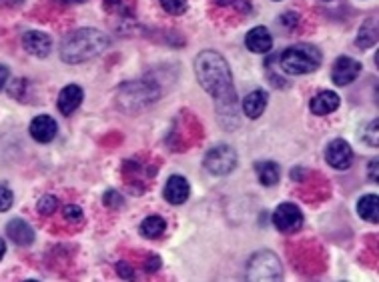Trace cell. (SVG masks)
Here are the masks:
<instances>
[{"instance_id": "20", "label": "cell", "mask_w": 379, "mask_h": 282, "mask_svg": "<svg viewBox=\"0 0 379 282\" xmlns=\"http://www.w3.org/2000/svg\"><path fill=\"white\" fill-rule=\"evenodd\" d=\"M378 41V28H376V22H371V28H369V22H365V26L361 28L359 36H357V44L361 48H369L373 46Z\"/></svg>"}, {"instance_id": "33", "label": "cell", "mask_w": 379, "mask_h": 282, "mask_svg": "<svg viewBox=\"0 0 379 282\" xmlns=\"http://www.w3.org/2000/svg\"><path fill=\"white\" fill-rule=\"evenodd\" d=\"M4 254H6V244H4V240L0 239V261L4 259Z\"/></svg>"}, {"instance_id": "7", "label": "cell", "mask_w": 379, "mask_h": 282, "mask_svg": "<svg viewBox=\"0 0 379 282\" xmlns=\"http://www.w3.org/2000/svg\"><path fill=\"white\" fill-rule=\"evenodd\" d=\"M325 160L335 171H347L354 164V151L347 140L335 138L325 151Z\"/></svg>"}, {"instance_id": "35", "label": "cell", "mask_w": 379, "mask_h": 282, "mask_svg": "<svg viewBox=\"0 0 379 282\" xmlns=\"http://www.w3.org/2000/svg\"><path fill=\"white\" fill-rule=\"evenodd\" d=\"M325 2H329V0H325Z\"/></svg>"}, {"instance_id": "29", "label": "cell", "mask_w": 379, "mask_h": 282, "mask_svg": "<svg viewBox=\"0 0 379 282\" xmlns=\"http://www.w3.org/2000/svg\"><path fill=\"white\" fill-rule=\"evenodd\" d=\"M158 266H161V259H158L156 254H151V257H149V264H147V270L155 272Z\"/></svg>"}, {"instance_id": "9", "label": "cell", "mask_w": 379, "mask_h": 282, "mask_svg": "<svg viewBox=\"0 0 379 282\" xmlns=\"http://www.w3.org/2000/svg\"><path fill=\"white\" fill-rule=\"evenodd\" d=\"M23 46L24 50L37 58H46L52 50V41L46 32H41V30H28L24 32L23 36Z\"/></svg>"}, {"instance_id": "5", "label": "cell", "mask_w": 379, "mask_h": 282, "mask_svg": "<svg viewBox=\"0 0 379 282\" xmlns=\"http://www.w3.org/2000/svg\"><path fill=\"white\" fill-rule=\"evenodd\" d=\"M205 171L213 176H227L235 171L237 166V152L227 144H217L205 154Z\"/></svg>"}, {"instance_id": "6", "label": "cell", "mask_w": 379, "mask_h": 282, "mask_svg": "<svg viewBox=\"0 0 379 282\" xmlns=\"http://www.w3.org/2000/svg\"><path fill=\"white\" fill-rule=\"evenodd\" d=\"M303 213L297 204L293 202H283L275 208L273 213V224L279 232H285V235H291V232H297L301 226H303Z\"/></svg>"}, {"instance_id": "1", "label": "cell", "mask_w": 379, "mask_h": 282, "mask_svg": "<svg viewBox=\"0 0 379 282\" xmlns=\"http://www.w3.org/2000/svg\"><path fill=\"white\" fill-rule=\"evenodd\" d=\"M195 74L203 90L213 96L219 120L225 127H231L229 118L237 114V94H235L233 76L227 61L215 50H203L195 58ZM233 122L237 120L233 118Z\"/></svg>"}, {"instance_id": "34", "label": "cell", "mask_w": 379, "mask_h": 282, "mask_svg": "<svg viewBox=\"0 0 379 282\" xmlns=\"http://www.w3.org/2000/svg\"><path fill=\"white\" fill-rule=\"evenodd\" d=\"M59 2H65V4H79V2H85V0H59Z\"/></svg>"}, {"instance_id": "21", "label": "cell", "mask_w": 379, "mask_h": 282, "mask_svg": "<svg viewBox=\"0 0 379 282\" xmlns=\"http://www.w3.org/2000/svg\"><path fill=\"white\" fill-rule=\"evenodd\" d=\"M57 208H59V200H57V196L52 195H45L39 200V204H37V210L43 217H52Z\"/></svg>"}, {"instance_id": "26", "label": "cell", "mask_w": 379, "mask_h": 282, "mask_svg": "<svg viewBox=\"0 0 379 282\" xmlns=\"http://www.w3.org/2000/svg\"><path fill=\"white\" fill-rule=\"evenodd\" d=\"M215 4H219V6H231V4H237V8L241 10V6H245L247 10L251 12V4H249V0H215Z\"/></svg>"}, {"instance_id": "8", "label": "cell", "mask_w": 379, "mask_h": 282, "mask_svg": "<svg viewBox=\"0 0 379 282\" xmlns=\"http://www.w3.org/2000/svg\"><path fill=\"white\" fill-rule=\"evenodd\" d=\"M359 72H361V65L357 61L349 56H339L331 70V78L337 87H347L359 76Z\"/></svg>"}, {"instance_id": "25", "label": "cell", "mask_w": 379, "mask_h": 282, "mask_svg": "<svg viewBox=\"0 0 379 282\" xmlns=\"http://www.w3.org/2000/svg\"><path fill=\"white\" fill-rule=\"evenodd\" d=\"M103 200H105V204H107L109 208H119V206H123V202H125L123 196L119 195L116 191H107Z\"/></svg>"}, {"instance_id": "23", "label": "cell", "mask_w": 379, "mask_h": 282, "mask_svg": "<svg viewBox=\"0 0 379 282\" xmlns=\"http://www.w3.org/2000/svg\"><path fill=\"white\" fill-rule=\"evenodd\" d=\"M12 204H14V195H12V191H10L6 184H0V213L10 210Z\"/></svg>"}, {"instance_id": "22", "label": "cell", "mask_w": 379, "mask_h": 282, "mask_svg": "<svg viewBox=\"0 0 379 282\" xmlns=\"http://www.w3.org/2000/svg\"><path fill=\"white\" fill-rule=\"evenodd\" d=\"M161 6H163L169 14L178 17V14H183V12L187 10V0H161Z\"/></svg>"}, {"instance_id": "16", "label": "cell", "mask_w": 379, "mask_h": 282, "mask_svg": "<svg viewBox=\"0 0 379 282\" xmlns=\"http://www.w3.org/2000/svg\"><path fill=\"white\" fill-rule=\"evenodd\" d=\"M267 90H263V88L251 90L245 98H243V112H245L249 118H259L265 112V109H267Z\"/></svg>"}, {"instance_id": "14", "label": "cell", "mask_w": 379, "mask_h": 282, "mask_svg": "<svg viewBox=\"0 0 379 282\" xmlns=\"http://www.w3.org/2000/svg\"><path fill=\"white\" fill-rule=\"evenodd\" d=\"M83 98H85L83 88L76 87V85H68V87H65L61 90L59 100H57V107H59V110H61L65 116H70L74 110L83 105Z\"/></svg>"}, {"instance_id": "24", "label": "cell", "mask_w": 379, "mask_h": 282, "mask_svg": "<svg viewBox=\"0 0 379 282\" xmlns=\"http://www.w3.org/2000/svg\"><path fill=\"white\" fill-rule=\"evenodd\" d=\"M65 220H68V222H81V220H83V210H81V206H76V204H68V206H65Z\"/></svg>"}, {"instance_id": "30", "label": "cell", "mask_w": 379, "mask_h": 282, "mask_svg": "<svg viewBox=\"0 0 379 282\" xmlns=\"http://www.w3.org/2000/svg\"><path fill=\"white\" fill-rule=\"evenodd\" d=\"M299 21V17H297V14H295V12H287V14H283V24H285V26H293V24H295V22Z\"/></svg>"}, {"instance_id": "4", "label": "cell", "mask_w": 379, "mask_h": 282, "mask_svg": "<svg viewBox=\"0 0 379 282\" xmlns=\"http://www.w3.org/2000/svg\"><path fill=\"white\" fill-rule=\"evenodd\" d=\"M247 279L249 281H279L281 279V262L273 252L261 250V252L253 254L247 264Z\"/></svg>"}, {"instance_id": "2", "label": "cell", "mask_w": 379, "mask_h": 282, "mask_svg": "<svg viewBox=\"0 0 379 282\" xmlns=\"http://www.w3.org/2000/svg\"><path fill=\"white\" fill-rule=\"evenodd\" d=\"M111 44V39L96 28H79L68 32L61 43V58L67 65H83L90 58L103 54Z\"/></svg>"}, {"instance_id": "12", "label": "cell", "mask_w": 379, "mask_h": 282, "mask_svg": "<svg viewBox=\"0 0 379 282\" xmlns=\"http://www.w3.org/2000/svg\"><path fill=\"white\" fill-rule=\"evenodd\" d=\"M245 46L255 54H267L273 48V36L265 26H255L247 32Z\"/></svg>"}, {"instance_id": "32", "label": "cell", "mask_w": 379, "mask_h": 282, "mask_svg": "<svg viewBox=\"0 0 379 282\" xmlns=\"http://www.w3.org/2000/svg\"><path fill=\"white\" fill-rule=\"evenodd\" d=\"M371 178H373V180L378 182V158H376V160L371 162Z\"/></svg>"}, {"instance_id": "11", "label": "cell", "mask_w": 379, "mask_h": 282, "mask_svg": "<svg viewBox=\"0 0 379 282\" xmlns=\"http://www.w3.org/2000/svg\"><path fill=\"white\" fill-rule=\"evenodd\" d=\"M189 193H191V186H189V182H187V178L185 176H171L169 180H167V184H165V188H163V196H165V200L169 202V204H183V202H187V198H189Z\"/></svg>"}, {"instance_id": "10", "label": "cell", "mask_w": 379, "mask_h": 282, "mask_svg": "<svg viewBox=\"0 0 379 282\" xmlns=\"http://www.w3.org/2000/svg\"><path fill=\"white\" fill-rule=\"evenodd\" d=\"M28 131H30V136H32L37 142L48 144V142L54 140V136H57V132H59V124H57V120H54L52 116L41 114V116L32 118Z\"/></svg>"}, {"instance_id": "18", "label": "cell", "mask_w": 379, "mask_h": 282, "mask_svg": "<svg viewBox=\"0 0 379 282\" xmlns=\"http://www.w3.org/2000/svg\"><path fill=\"white\" fill-rule=\"evenodd\" d=\"M255 173H257V178L263 186H275L279 182V176H281V171L275 162L271 160H261L255 164Z\"/></svg>"}, {"instance_id": "17", "label": "cell", "mask_w": 379, "mask_h": 282, "mask_svg": "<svg viewBox=\"0 0 379 282\" xmlns=\"http://www.w3.org/2000/svg\"><path fill=\"white\" fill-rule=\"evenodd\" d=\"M357 215L363 218L365 222L378 224L379 222V196L365 195L359 198L357 202Z\"/></svg>"}, {"instance_id": "28", "label": "cell", "mask_w": 379, "mask_h": 282, "mask_svg": "<svg viewBox=\"0 0 379 282\" xmlns=\"http://www.w3.org/2000/svg\"><path fill=\"white\" fill-rule=\"evenodd\" d=\"M8 76H10V70H8V66L0 65V90L4 88L6 80H8Z\"/></svg>"}, {"instance_id": "27", "label": "cell", "mask_w": 379, "mask_h": 282, "mask_svg": "<svg viewBox=\"0 0 379 282\" xmlns=\"http://www.w3.org/2000/svg\"><path fill=\"white\" fill-rule=\"evenodd\" d=\"M116 270H119V274H121L123 279H133V268L127 266L125 262H121V264L116 266Z\"/></svg>"}, {"instance_id": "31", "label": "cell", "mask_w": 379, "mask_h": 282, "mask_svg": "<svg viewBox=\"0 0 379 282\" xmlns=\"http://www.w3.org/2000/svg\"><path fill=\"white\" fill-rule=\"evenodd\" d=\"M0 4L2 6H21L23 0H0Z\"/></svg>"}, {"instance_id": "3", "label": "cell", "mask_w": 379, "mask_h": 282, "mask_svg": "<svg viewBox=\"0 0 379 282\" xmlns=\"http://www.w3.org/2000/svg\"><path fill=\"white\" fill-rule=\"evenodd\" d=\"M321 50L315 48L313 44H293L289 48L283 50L279 65L283 68V72H287L291 76H299V74H311L319 66H321Z\"/></svg>"}, {"instance_id": "19", "label": "cell", "mask_w": 379, "mask_h": 282, "mask_svg": "<svg viewBox=\"0 0 379 282\" xmlns=\"http://www.w3.org/2000/svg\"><path fill=\"white\" fill-rule=\"evenodd\" d=\"M167 228V222L161 217H147L143 222H141V235L145 239H158Z\"/></svg>"}, {"instance_id": "13", "label": "cell", "mask_w": 379, "mask_h": 282, "mask_svg": "<svg viewBox=\"0 0 379 282\" xmlns=\"http://www.w3.org/2000/svg\"><path fill=\"white\" fill-rule=\"evenodd\" d=\"M339 105H341V100H339L337 92H334V90H321L311 98L309 110L315 116H327V114H331V112L339 109Z\"/></svg>"}, {"instance_id": "15", "label": "cell", "mask_w": 379, "mask_h": 282, "mask_svg": "<svg viewBox=\"0 0 379 282\" xmlns=\"http://www.w3.org/2000/svg\"><path fill=\"white\" fill-rule=\"evenodd\" d=\"M6 235H8V239L14 240V244H19V246H30L34 242V230L24 218H12L6 224Z\"/></svg>"}]
</instances>
